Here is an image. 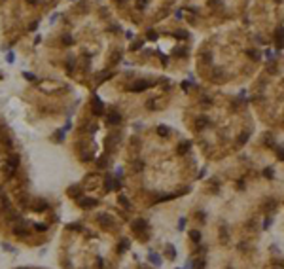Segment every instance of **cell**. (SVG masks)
Returning a JSON list of instances; mask_svg holds the SVG:
<instances>
[{"mask_svg": "<svg viewBox=\"0 0 284 269\" xmlns=\"http://www.w3.org/2000/svg\"><path fill=\"white\" fill-rule=\"evenodd\" d=\"M104 184H106V191H110L112 188H114V178H112V176H106Z\"/></svg>", "mask_w": 284, "mask_h": 269, "instance_id": "obj_15", "label": "cell"}, {"mask_svg": "<svg viewBox=\"0 0 284 269\" xmlns=\"http://www.w3.org/2000/svg\"><path fill=\"white\" fill-rule=\"evenodd\" d=\"M46 229H47L46 224H36V231H46Z\"/></svg>", "mask_w": 284, "mask_h": 269, "instance_id": "obj_26", "label": "cell"}, {"mask_svg": "<svg viewBox=\"0 0 284 269\" xmlns=\"http://www.w3.org/2000/svg\"><path fill=\"white\" fill-rule=\"evenodd\" d=\"M148 38H150V40H157V34H155L154 30H150V32H148Z\"/></svg>", "mask_w": 284, "mask_h": 269, "instance_id": "obj_30", "label": "cell"}, {"mask_svg": "<svg viewBox=\"0 0 284 269\" xmlns=\"http://www.w3.org/2000/svg\"><path fill=\"white\" fill-rule=\"evenodd\" d=\"M176 269H178V267H176Z\"/></svg>", "mask_w": 284, "mask_h": 269, "instance_id": "obj_39", "label": "cell"}, {"mask_svg": "<svg viewBox=\"0 0 284 269\" xmlns=\"http://www.w3.org/2000/svg\"><path fill=\"white\" fill-rule=\"evenodd\" d=\"M150 262L154 263V265H161V258H159L157 254H152L150 256Z\"/></svg>", "mask_w": 284, "mask_h": 269, "instance_id": "obj_17", "label": "cell"}, {"mask_svg": "<svg viewBox=\"0 0 284 269\" xmlns=\"http://www.w3.org/2000/svg\"><path fill=\"white\" fill-rule=\"evenodd\" d=\"M277 2H280V0H277Z\"/></svg>", "mask_w": 284, "mask_h": 269, "instance_id": "obj_36", "label": "cell"}, {"mask_svg": "<svg viewBox=\"0 0 284 269\" xmlns=\"http://www.w3.org/2000/svg\"><path fill=\"white\" fill-rule=\"evenodd\" d=\"M42 208H47V203L46 201H38V203H36V207H34V210L36 212H42Z\"/></svg>", "mask_w": 284, "mask_h": 269, "instance_id": "obj_16", "label": "cell"}, {"mask_svg": "<svg viewBox=\"0 0 284 269\" xmlns=\"http://www.w3.org/2000/svg\"><path fill=\"white\" fill-rule=\"evenodd\" d=\"M209 125V118H205V116H201V118H197V121H195V127L197 129H203V127Z\"/></svg>", "mask_w": 284, "mask_h": 269, "instance_id": "obj_6", "label": "cell"}, {"mask_svg": "<svg viewBox=\"0 0 284 269\" xmlns=\"http://www.w3.org/2000/svg\"><path fill=\"white\" fill-rule=\"evenodd\" d=\"M118 201H119V203H121V205H123V207H125V208H127V210H129V201H127V199H125V197H123V195H119V197H118Z\"/></svg>", "mask_w": 284, "mask_h": 269, "instance_id": "obj_20", "label": "cell"}, {"mask_svg": "<svg viewBox=\"0 0 284 269\" xmlns=\"http://www.w3.org/2000/svg\"><path fill=\"white\" fill-rule=\"evenodd\" d=\"M36 2H38V0H29V4H36Z\"/></svg>", "mask_w": 284, "mask_h": 269, "instance_id": "obj_35", "label": "cell"}, {"mask_svg": "<svg viewBox=\"0 0 284 269\" xmlns=\"http://www.w3.org/2000/svg\"><path fill=\"white\" fill-rule=\"evenodd\" d=\"M99 222H101V224H106V226H112V224H114V220H112V216H108V214H101V216H99Z\"/></svg>", "mask_w": 284, "mask_h": 269, "instance_id": "obj_9", "label": "cell"}, {"mask_svg": "<svg viewBox=\"0 0 284 269\" xmlns=\"http://www.w3.org/2000/svg\"><path fill=\"white\" fill-rule=\"evenodd\" d=\"M78 203H80V207H97V199H91V197H83Z\"/></svg>", "mask_w": 284, "mask_h": 269, "instance_id": "obj_5", "label": "cell"}, {"mask_svg": "<svg viewBox=\"0 0 284 269\" xmlns=\"http://www.w3.org/2000/svg\"><path fill=\"white\" fill-rule=\"evenodd\" d=\"M275 44L278 47L284 46V27H277V30H275Z\"/></svg>", "mask_w": 284, "mask_h": 269, "instance_id": "obj_2", "label": "cell"}, {"mask_svg": "<svg viewBox=\"0 0 284 269\" xmlns=\"http://www.w3.org/2000/svg\"><path fill=\"white\" fill-rule=\"evenodd\" d=\"M127 248H129V239H121V243L118 246V252H125Z\"/></svg>", "mask_w": 284, "mask_h": 269, "instance_id": "obj_11", "label": "cell"}, {"mask_svg": "<svg viewBox=\"0 0 284 269\" xmlns=\"http://www.w3.org/2000/svg\"><path fill=\"white\" fill-rule=\"evenodd\" d=\"M246 140H248V133H241V136H239V144H245Z\"/></svg>", "mask_w": 284, "mask_h": 269, "instance_id": "obj_22", "label": "cell"}, {"mask_svg": "<svg viewBox=\"0 0 284 269\" xmlns=\"http://www.w3.org/2000/svg\"><path fill=\"white\" fill-rule=\"evenodd\" d=\"M19 269H23V267H19Z\"/></svg>", "mask_w": 284, "mask_h": 269, "instance_id": "obj_37", "label": "cell"}, {"mask_svg": "<svg viewBox=\"0 0 284 269\" xmlns=\"http://www.w3.org/2000/svg\"><path fill=\"white\" fill-rule=\"evenodd\" d=\"M206 267V263H205V260L203 258H199V260H195L193 262V269H205Z\"/></svg>", "mask_w": 284, "mask_h": 269, "instance_id": "obj_12", "label": "cell"}, {"mask_svg": "<svg viewBox=\"0 0 284 269\" xmlns=\"http://www.w3.org/2000/svg\"><path fill=\"white\" fill-rule=\"evenodd\" d=\"M271 226V218H265V220H263V227H265V229H267V227H269Z\"/></svg>", "mask_w": 284, "mask_h": 269, "instance_id": "obj_32", "label": "cell"}, {"mask_svg": "<svg viewBox=\"0 0 284 269\" xmlns=\"http://www.w3.org/2000/svg\"><path fill=\"white\" fill-rule=\"evenodd\" d=\"M23 76H25L27 80H30V82L34 80V74H32V72H23Z\"/></svg>", "mask_w": 284, "mask_h": 269, "instance_id": "obj_27", "label": "cell"}, {"mask_svg": "<svg viewBox=\"0 0 284 269\" xmlns=\"http://www.w3.org/2000/svg\"><path fill=\"white\" fill-rule=\"evenodd\" d=\"M137 8L138 10H144L146 8V0H137Z\"/></svg>", "mask_w": 284, "mask_h": 269, "instance_id": "obj_24", "label": "cell"}, {"mask_svg": "<svg viewBox=\"0 0 284 269\" xmlns=\"http://www.w3.org/2000/svg\"><path fill=\"white\" fill-rule=\"evenodd\" d=\"M167 258H169V260H174V258H176V250H174V246H173V244H167Z\"/></svg>", "mask_w": 284, "mask_h": 269, "instance_id": "obj_10", "label": "cell"}, {"mask_svg": "<svg viewBox=\"0 0 284 269\" xmlns=\"http://www.w3.org/2000/svg\"><path fill=\"white\" fill-rule=\"evenodd\" d=\"M275 269H277V267H275Z\"/></svg>", "mask_w": 284, "mask_h": 269, "instance_id": "obj_38", "label": "cell"}, {"mask_svg": "<svg viewBox=\"0 0 284 269\" xmlns=\"http://www.w3.org/2000/svg\"><path fill=\"white\" fill-rule=\"evenodd\" d=\"M13 233H15V235H25L27 231H25V229H21V227H15V229H13Z\"/></svg>", "mask_w": 284, "mask_h": 269, "instance_id": "obj_28", "label": "cell"}, {"mask_svg": "<svg viewBox=\"0 0 284 269\" xmlns=\"http://www.w3.org/2000/svg\"><path fill=\"white\" fill-rule=\"evenodd\" d=\"M138 47H140V42H135L133 46H131V49H138Z\"/></svg>", "mask_w": 284, "mask_h": 269, "instance_id": "obj_33", "label": "cell"}, {"mask_svg": "<svg viewBox=\"0 0 284 269\" xmlns=\"http://www.w3.org/2000/svg\"><path fill=\"white\" fill-rule=\"evenodd\" d=\"M133 231H137V233H140V231H144L148 227V224H146V220H142V218H138V220H135L133 222Z\"/></svg>", "mask_w": 284, "mask_h": 269, "instance_id": "obj_4", "label": "cell"}, {"mask_svg": "<svg viewBox=\"0 0 284 269\" xmlns=\"http://www.w3.org/2000/svg\"><path fill=\"white\" fill-rule=\"evenodd\" d=\"M190 237H191V241H193V243H199V241H201V233H199L197 229L190 231Z\"/></svg>", "mask_w": 284, "mask_h": 269, "instance_id": "obj_13", "label": "cell"}, {"mask_svg": "<svg viewBox=\"0 0 284 269\" xmlns=\"http://www.w3.org/2000/svg\"><path fill=\"white\" fill-rule=\"evenodd\" d=\"M157 133L161 135V136H167V135H169V127H165V125H159V127H157Z\"/></svg>", "mask_w": 284, "mask_h": 269, "instance_id": "obj_18", "label": "cell"}, {"mask_svg": "<svg viewBox=\"0 0 284 269\" xmlns=\"http://www.w3.org/2000/svg\"><path fill=\"white\" fill-rule=\"evenodd\" d=\"M176 36H178V38H187V32H184V30H178Z\"/></svg>", "mask_w": 284, "mask_h": 269, "instance_id": "obj_31", "label": "cell"}, {"mask_svg": "<svg viewBox=\"0 0 284 269\" xmlns=\"http://www.w3.org/2000/svg\"><path fill=\"white\" fill-rule=\"evenodd\" d=\"M248 55H250L252 59H254V61H258V59H259V53H258V51H254V49H250V51H248Z\"/></svg>", "mask_w": 284, "mask_h": 269, "instance_id": "obj_23", "label": "cell"}, {"mask_svg": "<svg viewBox=\"0 0 284 269\" xmlns=\"http://www.w3.org/2000/svg\"><path fill=\"white\" fill-rule=\"evenodd\" d=\"M72 42H74V40H72L70 34H65V36H63V44H65V46H70Z\"/></svg>", "mask_w": 284, "mask_h": 269, "instance_id": "obj_19", "label": "cell"}, {"mask_svg": "<svg viewBox=\"0 0 284 269\" xmlns=\"http://www.w3.org/2000/svg\"><path fill=\"white\" fill-rule=\"evenodd\" d=\"M102 110H104V104H102V101L99 97H93V114L95 116H101Z\"/></svg>", "mask_w": 284, "mask_h": 269, "instance_id": "obj_3", "label": "cell"}, {"mask_svg": "<svg viewBox=\"0 0 284 269\" xmlns=\"http://www.w3.org/2000/svg\"><path fill=\"white\" fill-rule=\"evenodd\" d=\"M17 163H19V157H17V155H13V157L8 161V165H10V169L13 171V169H17Z\"/></svg>", "mask_w": 284, "mask_h": 269, "instance_id": "obj_14", "label": "cell"}, {"mask_svg": "<svg viewBox=\"0 0 284 269\" xmlns=\"http://www.w3.org/2000/svg\"><path fill=\"white\" fill-rule=\"evenodd\" d=\"M150 87V82L148 80H138V82H135L133 85H131V91H135V93H140V91L148 89Z\"/></svg>", "mask_w": 284, "mask_h": 269, "instance_id": "obj_1", "label": "cell"}, {"mask_svg": "<svg viewBox=\"0 0 284 269\" xmlns=\"http://www.w3.org/2000/svg\"><path fill=\"white\" fill-rule=\"evenodd\" d=\"M36 29H38V21H32V23L29 25V30H30V32H34Z\"/></svg>", "mask_w": 284, "mask_h": 269, "instance_id": "obj_25", "label": "cell"}, {"mask_svg": "<svg viewBox=\"0 0 284 269\" xmlns=\"http://www.w3.org/2000/svg\"><path fill=\"white\" fill-rule=\"evenodd\" d=\"M263 174H265L267 178H271V176H273V169H265V171H263Z\"/></svg>", "mask_w": 284, "mask_h": 269, "instance_id": "obj_29", "label": "cell"}, {"mask_svg": "<svg viewBox=\"0 0 284 269\" xmlns=\"http://www.w3.org/2000/svg\"><path fill=\"white\" fill-rule=\"evenodd\" d=\"M187 150H190V142H187V140L180 142V144H178V148H176V152H178V154H186Z\"/></svg>", "mask_w": 284, "mask_h": 269, "instance_id": "obj_8", "label": "cell"}, {"mask_svg": "<svg viewBox=\"0 0 284 269\" xmlns=\"http://www.w3.org/2000/svg\"><path fill=\"white\" fill-rule=\"evenodd\" d=\"M278 157H280V159H284V152H282V150H278Z\"/></svg>", "mask_w": 284, "mask_h": 269, "instance_id": "obj_34", "label": "cell"}, {"mask_svg": "<svg viewBox=\"0 0 284 269\" xmlns=\"http://www.w3.org/2000/svg\"><path fill=\"white\" fill-rule=\"evenodd\" d=\"M6 61H8V63H10V65H11V63H13V61H15V53H13V51H10V53H8V55H6Z\"/></svg>", "mask_w": 284, "mask_h": 269, "instance_id": "obj_21", "label": "cell"}, {"mask_svg": "<svg viewBox=\"0 0 284 269\" xmlns=\"http://www.w3.org/2000/svg\"><path fill=\"white\" fill-rule=\"evenodd\" d=\"M119 121H121V116L116 114V112H112V114L108 116V123H112V125H116V123H119Z\"/></svg>", "mask_w": 284, "mask_h": 269, "instance_id": "obj_7", "label": "cell"}]
</instances>
